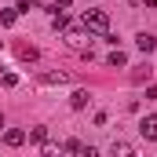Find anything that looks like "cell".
I'll return each instance as SVG.
<instances>
[{
  "label": "cell",
  "mask_w": 157,
  "mask_h": 157,
  "mask_svg": "<svg viewBox=\"0 0 157 157\" xmlns=\"http://www.w3.org/2000/svg\"><path fill=\"white\" fill-rule=\"evenodd\" d=\"M84 29H88V33H106V29H110V15L99 11V7L88 11V15H84Z\"/></svg>",
  "instance_id": "6da1fadb"
},
{
  "label": "cell",
  "mask_w": 157,
  "mask_h": 157,
  "mask_svg": "<svg viewBox=\"0 0 157 157\" xmlns=\"http://www.w3.org/2000/svg\"><path fill=\"white\" fill-rule=\"evenodd\" d=\"M66 44H70L73 51L91 55V44H95V40H91V33H88V29H70V33H66Z\"/></svg>",
  "instance_id": "7a4b0ae2"
},
{
  "label": "cell",
  "mask_w": 157,
  "mask_h": 157,
  "mask_svg": "<svg viewBox=\"0 0 157 157\" xmlns=\"http://www.w3.org/2000/svg\"><path fill=\"white\" fill-rule=\"evenodd\" d=\"M110 157H135V146H132L128 139H113V146H110Z\"/></svg>",
  "instance_id": "3957f363"
},
{
  "label": "cell",
  "mask_w": 157,
  "mask_h": 157,
  "mask_svg": "<svg viewBox=\"0 0 157 157\" xmlns=\"http://www.w3.org/2000/svg\"><path fill=\"white\" fill-rule=\"evenodd\" d=\"M139 132H143V139H150V143H157V113H150V117H143V124H139Z\"/></svg>",
  "instance_id": "277c9868"
},
{
  "label": "cell",
  "mask_w": 157,
  "mask_h": 157,
  "mask_svg": "<svg viewBox=\"0 0 157 157\" xmlns=\"http://www.w3.org/2000/svg\"><path fill=\"white\" fill-rule=\"evenodd\" d=\"M135 48H139L143 55H150V51H157V37L154 33H139V37H135Z\"/></svg>",
  "instance_id": "5b68a950"
},
{
  "label": "cell",
  "mask_w": 157,
  "mask_h": 157,
  "mask_svg": "<svg viewBox=\"0 0 157 157\" xmlns=\"http://www.w3.org/2000/svg\"><path fill=\"white\" fill-rule=\"evenodd\" d=\"M22 143H26V132L22 128H7L4 132V146H22Z\"/></svg>",
  "instance_id": "8992f818"
},
{
  "label": "cell",
  "mask_w": 157,
  "mask_h": 157,
  "mask_svg": "<svg viewBox=\"0 0 157 157\" xmlns=\"http://www.w3.org/2000/svg\"><path fill=\"white\" fill-rule=\"evenodd\" d=\"M106 66H113V70H124V66H128V55H124L121 48H113V51L106 55Z\"/></svg>",
  "instance_id": "52a82bcc"
},
{
  "label": "cell",
  "mask_w": 157,
  "mask_h": 157,
  "mask_svg": "<svg viewBox=\"0 0 157 157\" xmlns=\"http://www.w3.org/2000/svg\"><path fill=\"white\" fill-rule=\"evenodd\" d=\"M88 102H91V95H88V91H84V88H77V91H73V95H70V106H73V110H84V106H88Z\"/></svg>",
  "instance_id": "ba28073f"
},
{
  "label": "cell",
  "mask_w": 157,
  "mask_h": 157,
  "mask_svg": "<svg viewBox=\"0 0 157 157\" xmlns=\"http://www.w3.org/2000/svg\"><path fill=\"white\" fill-rule=\"evenodd\" d=\"M15 18H18L15 7H4V11H0V22H4V26H15Z\"/></svg>",
  "instance_id": "9c48e42d"
},
{
  "label": "cell",
  "mask_w": 157,
  "mask_h": 157,
  "mask_svg": "<svg viewBox=\"0 0 157 157\" xmlns=\"http://www.w3.org/2000/svg\"><path fill=\"white\" fill-rule=\"evenodd\" d=\"M70 73H44V84H66Z\"/></svg>",
  "instance_id": "30bf717a"
},
{
  "label": "cell",
  "mask_w": 157,
  "mask_h": 157,
  "mask_svg": "<svg viewBox=\"0 0 157 157\" xmlns=\"http://www.w3.org/2000/svg\"><path fill=\"white\" fill-rule=\"evenodd\" d=\"M29 143H48V128H33L29 132Z\"/></svg>",
  "instance_id": "8fae6325"
},
{
  "label": "cell",
  "mask_w": 157,
  "mask_h": 157,
  "mask_svg": "<svg viewBox=\"0 0 157 157\" xmlns=\"http://www.w3.org/2000/svg\"><path fill=\"white\" fill-rule=\"evenodd\" d=\"M62 150H66V154H73V157H80V150H84V146H80L77 139H70V143H66V146H62Z\"/></svg>",
  "instance_id": "7c38bea8"
},
{
  "label": "cell",
  "mask_w": 157,
  "mask_h": 157,
  "mask_svg": "<svg viewBox=\"0 0 157 157\" xmlns=\"http://www.w3.org/2000/svg\"><path fill=\"white\" fill-rule=\"evenodd\" d=\"M15 11H18V15H22V11H37V0H18Z\"/></svg>",
  "instance_id": "4fadbf2b"
},
{
  "label": "cell",
  "mask_w": 157,
  "mask_h": 157,
  "mask_svg": "<svg viewBox=\"0 0 157 157\" xmlns=\"http://www.w3.org/2000/svg\"><path fill=\"white\" fill-rule=\"evenodd\" d=\"M51 26H55V29H66V26H70V18H66V15H62V11H59V15H55V18H51Z\"/></svg>",
  "instance_id": "5bb4252c"
},
{
  "label": "cell",
  "mask_w": 157,
  "mask_h": 157,
  "mask_svg": "<svg viewBox=\"0 0 157 157\" xmlns=\"http://www.w3.org/2000/svg\"><path fill=\"white\" fill-rule=\"evenodd\" d=\"M18 55H22V59H37V48H29V44H22V48H18Z\"/></svg>",
  "instance_id": "9a60e30c"
},
{
  "label": "cell",
  "mask_w": 157,
  "mask_h": 157,
  "mask_svg": "<svg viewBox=\"0 0 157 157\" xmlns=\"http://www.w3.org/2000/svg\"><path fill=\"white\" fill-rule=\"evenodd\" d=\"M0 84H4V88H15V84H18V77H15V73H4V77H0Z\"/></svg>",
  "instance_id": "2e32d148"
},
{
  "label": "cell",
  "mask_w": 157,
  "mask_h": 157,
  "mask_svg": "<svg viewBox=\"0 0 157 157\" xmlns=\"http://www.w3.org/2000/svg\"><path fill=\"white\" fill-rule=\"evenodd\" d=\"M80 157H99V150H95V146H84V150H80Z\"/></svg>",
  "instance_id": "e0dca14e"
},
{
  "label": "cell",
  "mask_w": 157,
  "mask_h": 157,
  "mask_svg": "<svg viewBox=\"0 0 157 157\" xmlns=\"http://www.w3.org/2000/svg\"><path fill=\"white\" fill-rule=\"evenodd\" d=\"M55 4H59V7H70V4H73V0H55Z\"/></svg>",
  "instance_id": "ac0fdd59"
},
{
  "label": "cell",
  "mask_w": 157,
  "mask_h": 157,
  "mask_svg": "<svg viewBox=\"0 0 157 157\" xmlns=\"http://www.w3.org/2000/svg\"><path fill=\"white\" fill-rule=\"evenodd\" d=\"M0 128H4V113H0Z\"/></svg>",
  "instance_id": "d6986e66"
}]
</instances>
